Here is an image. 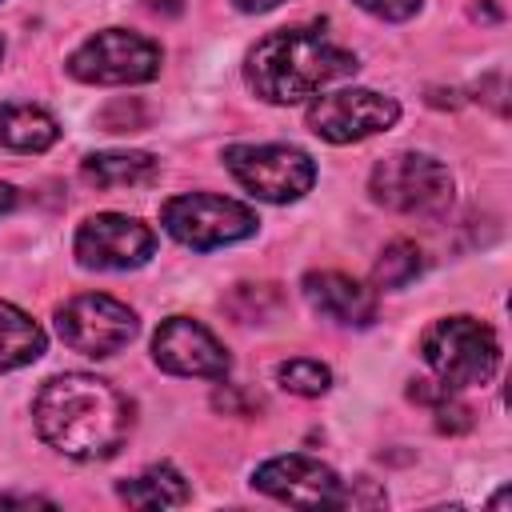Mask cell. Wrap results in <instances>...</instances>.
<instances>
[{"instance_id":"obj_1","label":"cell","mask_w":512,"mask_h":512,"mask_svg":"<svg viewBox=\"0 0 512 512\" xmlns=\"http://www.w3.org/2000/svg\"><path fill=\"white\" fill-rule=\"evenodd\" d=\"M32 420L40 440L56 452L72 460H104L124 444L132 428V408L108 380L88 372H64L40 388Z\"/></svg>"},{"instance_id":"obj_2","label":"cell","mask_w":512,"mask_h":512,"mask_svg":"<svg viewBox=\"0 0 512 512\" xmlns=\"http://www.w3.org/2000/svg\"><path fill=\"white\" fill-rule=\"evenodd\" d=\"M356 56L340 48L320 28H280L264 36L244 64L248 88L268 104H300L320 88L348 80L356 72Z\"/></svg>"},{"instance_id":"obj_3","label":"cell","mask_w":512,"mask_h":512,"mask_svg":"<svg viewBox=\"0 0 512 512\" xmlns=\"http://www.w3.org/2000/svg\"><path fill=\"white\" fill-rule=\"evenodd\" d=\"M420 352L436 380H444L448 388L488 384L500 364V340L476 316H444L428 324V332L420 336Z\"/></svg>"},{"instance_id":"obj_4","label":"cell","mask_w":512,"mask_h":512,"mask_svg":"<svg viewBox=\"0 0 512 512\" xmlns=\"http://www.w3.org/2000/svg\"><path fill=\"white\" fill-rule=\"evenodd\" d=\"M376 204L404 216H440L452 204V172L428 152H392L372 168Z\"/></svg>"},{"instance_id":"obj_5","label":"cell","mask_w":512,"mask_h":512,"mask_svg":"<svg viewBox=\"0 0 512 512\" xmlns=\"http://www.w3.org/2000/svg\"><path fill=\"white\" fill-rule=\"evenodd\" d=\"M232 180L268 204H292L316 184V164L292 144H232L224 148Z\"/></svg>"},{"instance_id":"obj_6","label":"cell","mask_w":512,"mask_h":512,"mask_svg":"<svg viewBox=\"0 0 512 512\" xmlns=\"http://www.w3.org/2000/svg\"><path fill=\"white\" fill-rule=\"evenodd\" d=\"M168 236H176L180 244L196 248V252H212L236 240H248L256 232V212L232 196H216V192H184L172 196L160 212Z\"/></svg>"},{"instance_id":"obj_7","label":"cell","mask_w":512,"mask_h":512,"mask_svg":"<svg viewBox=\"0 0 512 512\" xmlns=\"http://www.w3.org/2000/svg\"><path fill=\"white\" fill-rule=\"evenodd\" d=\"M68 72L84 84H144L160 76V48L140 32L104 28L68 56Z\"/></svg>"},{"instance_id":"obj_8","label":"cell","mask_w":512,"mask_h":512,"mask_svg":"<svg viewBox=\"0 0 512 512\" xmlns=\"http://www.w3.org/2000/svg\"><path fill=\"white\" fill-rule=\"evenodd\" d=\"M140 320L128 304H120L116 296L104 292H84L72 296L68 304L56 308V332L68 348L84 352V356H112L124 344H132Z\"/></svg>"},{"instance_id":"obj_9","label":"cell","mask_w":512,"mask_h":512,"mask_svg":"<svg viewBox=\"0 0 512 512\" xmlns=\"http://www.w3.org/2000/svg\"><path fill=\"white\" fill-rule=\"evenodd\" d=\"M156 252V232L136 216L100 212L88 216L76 232V260L96 272H128L148 264Z\"/></svg>"},{"instance_id":"obj_10","label":"cell","mask_w":512,"mask_h":512,"mask_svg":"<svg viewBox=\"0 0 512 512\" xmlns=\"http://www.w3.org/2000/svg\"><path fill=\"white\" fill-rule=\"evenodd\" d=\"M400 120V104L372 88H344L328 92L308 108V128L328 144H352L376 136Z\"/></svg>"},{"instance_id":"obj_11","label":"cell","mask_w":512,"mask_h":512,"mask_svg":"<svg viewBox=\"0 0 512 512\" xmlns=\"http://www.w3.org/2000/svg\"><path fill=\"white\" fill-rule=\"evenodd\" d=\"M152 360L172 376H200V380H224L232 368L224 344L192 316H168L156 328Z\"/></svg>"},{"instance_id":"obj_12","label":"cell","mask_w":512,"mask_h":512,"mask_svg":"<svg viewBox=\"0 0 512 512\" xmlns=\"http://www.w3.org/2000/svg\"><path fill=\"white\" fill-rule=\"evenodd\" d=\"M252 484L284 504H296V508H340L344 504V484L340 476L312 460V456H272L264 460L256 472H252Z\"/></svg>"},{"instance_id":"obj_13","label":"cell","mask_w":512,"mask_h":512,"mask_svg":"<svg viewBox=\"0 0 512 512\" xmlns=\"http://www.w3.org/2000/svg\"><path fill=\"white\" fill-rule=\"evenodd\" d=\"M304 300L332 324L344 328H368L376 320V292L344 272H308L304 276Z\"/></svg>"},{"instance_id":"obj_14","label":"cell","mask_w":512,"mask_h":512,"mask_svg":"<svg viewBox=\"0 0 512 512\" xmlns=\"http://www.w3.org/2000/svg\"><path fill=\"white\" fill-rule=\"evenodd\" d=\"M80 176L92 188H132L152 184L160 176V160L152 152H92L84 156Z\"/></svg>"},{"instance_id":"obj_15","label":"cell","mask_w":512,"mask_h":512,"mask_svg":"<svg viewBox=\"0 0 512 512\" xmlns=\"http://www.w3.org/2000/svg\"><path fill=\"white\" fill-rule=\"evenodd\" d=\"M60 136V124L36 104H4L0 108V144L12 152H44Z\"/></svg>"},{"instance_id":"obj_16","label":"cell","mask_w":512,"mask_h":512,"mask_svg":"<svg viewBox=\"0 0 512 512\" xmlns=\"http://www.w3.org/2000/svg\"><path fill=\"white\" fill-rule=\"evenodd\" d=\"M44 328L20 312L16 304L0 300V372H12V368H24L32 360L44 356Z\"/></svg>"},{"instance_id":"obj_17","label":"cell","mask_w":512,"mask_h":512,"mask_svg":"<svg viewBox=\"0 0 512 512\" xmlns=\"http://www.w3.org/2000/svg\"><path fill=\"white\" fill-rule=\"evenodd\" d=\"M116 492L132 508H176V504H188V484L172 464H152L140 476L124 480Z\"/></svg>"},{"instance_id":"obj_18","label":"cell","mask_w":512,"mask_h":512,"mask_svg":"<svg viewBox=\"0 0 512 512\" xmlns=\"http://www.w3.org/2000/svg\"><path fill=\"white\" fill-rule=\"evenodd\" d=\"M420 272H424V252H420L412 240H392V244L380 252V260H376V268H372V280H376L384 292H396V288H408Z\"/></svg>"},{"instance_id":"obj_19","label":"cell","mask_w":512,"mask_h":512,"mask_svg":"<svg viewBox=\"0 0 512 512\" xmlns=\"http://www.w3.org/2000/svg\"><path fill=\"white\" fill-rule=\"evenodd\" d=\"M276 380H280V388H288L292 396H324L328 384H332V372H328L320 360L296 356V360H284V364L276 368Z\"/></svg>"},{"instance_id":"obj_20","label":"cell","mask_w":512,"mask_h":512,"mask_svg":"<svg viewBox=\"0 0 512 512\" xmlns=\"http://www.w3.org/2000/svg\"><path fill=\"white\" fill-rule=\"evenodd\" d=\"M432 412H436V428L440 432H464V428H472V412L448 392L440 404H432Z\"/></svg>"},{"instance_id":"obj_21","label":"cell","mask_w":512,"mask_h":512,"mask_svg":"<svg viewBox=\"0 0 512 512\" xmlns=\"http://www.w3.org/2000/svg\"><path fill=\"white\" fill-rule=\"evenodd\" d=\"M356 4L380 20H408L420 12V0H356Z\"/></svg>"},{"instance_id":"obj_22","label":"cell","mask_w":512,"mask_h":512,"mask_svg":"<svg viewBox=\"0 0 512 512\" xmlns=\"http://www.w3.org/2000/svg\"><path fill=\"white\" fill-rule=\"evenodd\" d=\"M12 504H20V508H52V500H44V496H0V508H12Z\"/></svg>"},{"instance_id":"obj_23","label":"cell","mask_w":512,"mask_h":512,"mask_svg":"<svg viewBox=\"0 0 512 512\" xmlns=\"http://www.w3.org/2000/svg\"><path fill=\"white\" fill-rule=\"evenodd\" d=\"M240 12H268V8H276V4H284V0H232Z\"/></svg>"},{"instance_id":"obj_24","label":"cell","mask_w":512,"mask_h":512,"mask_svg":"<svg viewBox=\"0 0 512 512\" xmlns=\"http://www.w3.org/2000/svg\"><path fill=\"white\" fill-rule=\"evenodd\" d=\"M16 208V188L12 184H0V216Z\"/></svg>"},{"instance_id":"obj_25","label":"cell","mask_w":512,"mask_h":512,"mask_svg":"<svg viewBox=\"0 0 512 512\" xmlns=\"http://www.w3.org/2000/svg\"><path fill=\"white\" fill-rule=\"evenodd\" d=\"M0 56H4V44H0Z\"/></svg>"}]
</instances>
